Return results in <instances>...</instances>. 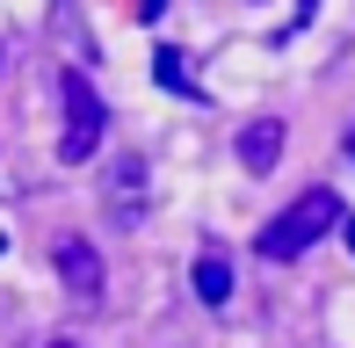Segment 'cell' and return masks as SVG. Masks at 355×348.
Wrapping results in <instances>:
<instances>
[{
	"label": "cell",
	"mask_w": 355,
	"mask_h": 348,
	"mask_svg": "<svg viewBox=\"0 0 355 348\" xmlns=\"http://www.w3.org/2000/svg\"><path fill=\"white\" fill-rule=\"evenodd\" d=\"M341 225V196L334 189H304L297 203H290L283 218H268V232H261V254L268 261H297L312 240H327V232Z\"/></svg>",
	"instance_id": "obj_1"
},
{
	"label": "cell",
	"mask_w": 355,
	"mask_h": 348,
	"mask_svg": "<svg viewBox=\"0 0 355 348\" xmlns=\"http://www.w3.org/2000/svg\"><path fill=\"white\" fill-rule=\"evenodd\" d=\"M58 94H66V138H58V160L80 167V160H94V146H102V102H94V87L80 80V73H58Z\"/></svg>",
	"instance_id": "obj_2"
},
{
	"label": "cell",
	"mask_w": 355,
	"mask_h": 348,
	"mask_svg": "<svg viewBox=\"0 0 355 348\" xmlns=\"http://www.w3.org/2000/svg\"><path fill=\"white\" fill-rule=\"evenodd\" d=\"M51 261H58V276H66V290L80 297V305H94V297H102V254H94L87 240H58Z\"/></svg>",
	"instance_id": "obj_3"
},
{
	"label": "cell",
	"mask_w": 355,
	"mask_h": 348,
	"mask_svg": "<svg viewBox=\"0 0 355 348\" xmlns=\"http://www.w3.org/2000/svg\"><path fill=\"white\" fill-rule=\"evenodd\" d=\"M239 160H247L254 174H268V167L283 160V123L276 116H254L247 131H239Z\"/></svg>",
	"instance_id": "obj_4"
},
{
	"label": "cell",
	"mask_w": 355,
	"mask_h": 348,
	"mask_svg": "<svg viewBox=\"0 0 355 348\" xmlns=\"http://www.w3.org/2000/svg\"><path fill=\"white\" fill-rule=\"evenodd\" d=\"M196 297L203 305H225V297H232V261L225 254H196Z\"/></svg>",
	"instance_id": "obj_5"
},
{
	"label": "cell",
	"mask_w": 355,
	"mask_h": 348,
	"mask_svg": "<svg viewBox=\"0 0 355 348\" xmlns=\"http://www.w3.org/2000/svg\"><path fill=\"white\" fill-rule=\"evenodd\" d=\"M153 73H159V87H189V73H182V51H159V66H153Z\"/></svg>",
	"instance_id": "obj_6"
},
{
	"label": "cell",
	"mask_w": 355,
	"mask_h": 348,
	"mask_svg": "<svg viewBox=\"0 0 355 348\" xmlns=\"http://www.w3.org/2000/svg\"><path fill=\"white\" fill-rule=\"evenodd\" d=\"M138 15H145V22H153V15H159V0H138Z\"/></svg>",
	"instance_id": "obj_7"
},
{
	"label": "cell",
	"mask_w": 355,
	"mask_h": 348,
	"mask_svg": "<svg viewBox=\"0 0 355 348\" xmlns=\"http://www.w3.org/2000/svg\"><path fill=\"white\" fill-rule=\"evenodd\" d=\"M341 232H348V247H355V218H341Z\"/></svg>",
	"instance_id": "obj_8"
},
{
	"label": "cell",
	"mask_w": 355,
	"mask_h": 348,
	"mask_svg": "<svg viewBox=\"0 0 355 348\" xmlns=\"http://www.w3.org/2000/svg\"><path fill=\"white\" fill-rule=\"evenodd\" d=\"M51 348H80V341H51Z\"/></svg>",
	"instance_id": "obj_9"
},
{
	"label": "cell",
	"mask_w": 355,
	"mask_h": 348,
	"mask_svg": "<svg viewBox=\"0 0 355 348\" xmlns=\"http://www.w3.org/2000/svg\"><path fill=\"white\" fill-rule=\"evenodd\" d=\"M0 254H8V232H0Z\"/></svg>",
	"instance_id": "obj_10"
},
{
	"label": "cell",
	"mask_w": 355,
	"mask_h": 348,
	"mask_svg": "<svg viewBox=\"0 0 355 348\" xmlns=\"http://www.w3.org/2000/svg\"><path fill=\"white\" fill-rule=\"evenodd\" d=\"M348 153H355V131H348Z\"/></svg>",
	"instance_id": "obj_11"
}]
</instances>
